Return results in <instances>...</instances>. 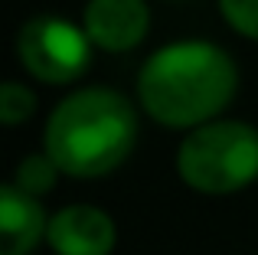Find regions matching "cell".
<instances>
[{
  "label": "cell",
  "mask_w": 258,
  "mask_h": 255,
  "mask_svg": "<svg viewBox=\"0 0 258 255\" xmlns=\"http://www.w3.org/2000/svg\"><path fill=\"white\" fill-rule=\"evenodd\" d=\"M239 92V66L206 39L167 43L138 72V102L164 128H203L219 118Z\"/></svg>",
  "instance_id": "6da1fadb"
},
{
  "label": "cell",
  "mask_w": 258,
  "mask_h": 255,
  "mask_svg": "<svg viewBox=\"0 0 258 255\" xmlns=\"http://www.w3.org/2000/svg\"><path fill=\"white\" fill-rule=\"evenodd\" d=\"M176 177L203 197H229L258 180V128L235 118L186 131L176 147Z\"/></svg>",
  "instance_id": "3957f363"
},
{
  "label": "cell",
  "mask_w": 258,
  "mask_h": 255,
  "mask_svg": "<svg viewBox=\"0 0 258 255\" xmlns=\"http://www.w3.org/2000/svg\"><path fill=\"white\" fill-rule=\"evenodd\" d=\"M17 59L33 79L46 85H69L92 62V39L66 17L39 13L17 33Z\"/></svg>",
  "instance_id": "277c9868"
},
{
  "label": "cell",
  "mask_w": 258,
  "mask_h": 255,
  "mask_svg": "<svg viewBox=\"0 0 258 255\" xmlns=\"http://www.w3.org/2000/svg\"><path fill=\"white\" fill-rule=\"evenodd\" d=\"M59 177H62V170L52 164L49 154H46V151H36V154H26V157L17 160V170H13V180H10V183L17 186V190L30 193V197L43 200L46 193L56 190Z\"/></svg>",
  "instance_id": "ba28073f"
},
{
  "label": "cell",
  "mask_w": 258,
  "mask_h": 255,
  "mask_svg": "<svg viewBox=\"0 0 258 255\" xmlns=\"http://www.w3.org/2000/svg\"><path fill=\"white\" fill-rule=\"evenodd\" d=\"M219 10L235 33L258 43V0H219Z\"/></svg>",
  "instance_id": "30bf717a"
},
{
  "label": "cell",
  "mask_w": 258,
  "mask_h": 255,
  "mask_svg": "<svg viewBox=\"0 0 258 255\" xmlns=\"http://www.w3.org/2000/svg\"><path fill=\"white\" fill-rule=\"evenodd\" d=\"M49 213L43 200L17 190L13 183L0 186V255H33L49 236Z\"/></svg>",
  "instance_id": "52a82bcc"
},
{
  "label": "cell",
  "mask_w": 258,
  "mask_h": 255,
  "mask_svg": "<svg viewBox=\"0 0 258 255\" xmlns=\"http://www.w3.org/2000/svg\"><path fill=\"white\" fill-rule=\"evenodd\" d=\"M46 245L52 255H111L118 245V226L101 206L69 203L52 213Z\"/></svg>",
  "instance_id": "5b68a950"
},
{
  "label": "cell",
  "mask_w": 258,
  "mask_h": 255,
  "mask_svg": "<svg viewBox=\"0 0 258 255\" xmlns=\"http://www.w3.org/2000/svg\"><path fill=\"white\" fill-rule=\"evenodd\" d=\"M33 111H36V95H33V89H26L23 82L7 79V82L0 85V121L7 128H17V124H23L26 118H33Z\"/></svg>",
  "instance_id": "9c48e42d"
},
{
  "label": "cell",
  "mask_w": 258,
  "mask_h": 255,
  "mask_svg": "<svg viewBox=\"0 0 258 255\" xmlns=\"http://www.w3.org/2000/svg\"><path fill=\"white\" fill-rule=\"evenodd\" d=\"M138 144V111L118 89L92 85L66 95L43 128V151L62 177L98 180L114 173Z\"/></svg>",
  "instance_id": "7a4b0ae2"
},
{
  "label": "cell",
  "mask_w": 258,
  "mask_h": 255,
  "mask_svg": "<svg viewBox=\"0 0 258 255\" xmlns=\"http://www.w3.org/2000/svg\"><path fill=\"white\" fill-rule=\"evenodd\" d=\"M82 30L105 52H127L147 36L151 10L144 0H88Z\"/></svg>",
  "instance_id": "8992f818"
}]
</instances>
